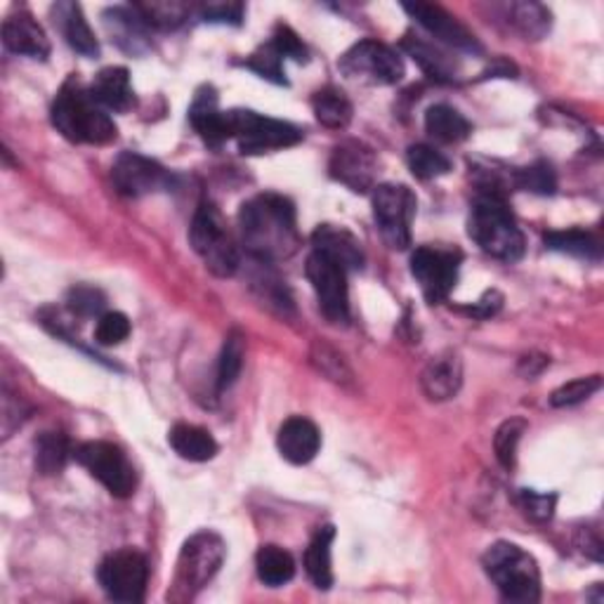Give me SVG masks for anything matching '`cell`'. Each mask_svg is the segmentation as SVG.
Instances as JSON below:
<instances>
[{"label":"cell","mask_w":604,"mask_h":604,"mask_svg":"<svg viewBox=\"0 0 604 604\" xmlns=\"http://www.w3.org/2000/svg\"><path fill=\"white\" fill-rule=\"evenodd\" d=\"M107 305L105 293L95 286H74L67 296L69 312L76 317H95Z\"/></svg>","instance_id":"40"},{"label":"cell","mask_w":604,"mask_h":604,"mask_svg":"<svg viewBox=\"0 0 604 604\" xmlns=\"http://www.w3.org/2000/svg\"><path fill=\"white\" fill-rule=\"evenodd\" d=\"M501 305H503L501 293L488 290V293H484V298L475 307L468 309V312L480 317V319H486V317H494L498 312V309H501Z\"/></svg>","instance_id":"48"},{"label":"cell","mask_w":604,"mask_h":604,"mask_svg":"<svg viewBox=\"0 0 604 604\" xmlns=\"http://www.w3.org/2000/svg\"><path fill=\"white\" fill-rule=\"evenodd\" d=\"M312 249L331 257L345 272L364 267V249L359 239L338 224H319L312 234Z\"/></svg>","instance_id":"17"},{"label":"cell","mask_w":604,"mask_h":604,"mask_svg":"<svg viewBox=\"0 0 604 604\" xmlns=\"http://www.w3.org/2000/svg\"><path fill=\"white\" fill-rule=\"evenodd\" d=\"M312 111H315L317 121L331 130L348 128L352 121V113H354L348 95L338 88H323V90L315 92Z\"/></svg>","instance_id":"30"},{"label":"cell","mask_w":604,"mask_h":604,"mask_svg":"<svg viewBox=\"0 0 604 604\" xmlns=\"http://www.w3.org/2000/svg\"><path fill=\"white\" fill-rule=\"evenodd\" d=\"M426 130L437 142L455 144L470 138L472 125L459 109L449 105H435L426 113Z\"/></svg>","instance_id":"29"},{"label":"cell","mask_w":604,"mask_h":604,"mask_svg":"<svg viewBox=\"0 0 604 604\" xmlns=\"http://www.w3.org/2000/svg\"><path fill=\"white\" fill-rule=\"evenodd\" d=\"M416 194L406 185H378L373 189V218L383 241L392 251L411 246V222L416 218Z\"/></svg>","instance_id":"8"},{"label":"cell","mask_w":604,"mask_h":604,"mask_svg":"<svg viewBox=\"0 0 604 604\" xmlns=\"http://www.w3.org/2000/svg\"><path fill=\"white\" fill-rule=\"evenodd\" d=\"M342 76L369 86H395L404 78V62L389 45L378 41H359L340 57Z\"/></svg>","instance_id":"9"},{"label":"cell","mask_w":604,"mask_h":604,"mask_svg":"<svg viewBox=\"0 0 604 604\" xmlns=\"http://www.w3.org/2000/svg\"><path fill=\"white\" fill-rule=\"evenodd\" d=\"M602 387L600 375H587V378H576L571 383H564L552 392L550 404L558 406V409H564V406H576L585 399H591L595 392Z\"/></svg>","instance_id":"39"},{"label":"cell","mask_w":604,"mask_h":604,"mask_svg":"<svg viewBox=\"0 0 604 604\" xmlns=\"http://www.w3.org/2000/svg\"><path fill=\"white\" fill-rule=\"evenodd\" d=\"M230 128L232 140H237L241 154H265L274 150H286V146L298 144L303 140L300 128L293 123L263 117L249 109H232Z\"/></svg>","instance_id":"7"},{"label":"cell","mask_w":604,"mask_h":604,"mask_svg":"<svg viewBox=\"0 0 604 604\" xmlns=\"http://www.w3.org/2000/svg\"><path fill=\"white\" fill-rule=\"evenodd\" d=\"M329 173L336 183L345 185L350 191L366 194L375 189L378 156H375L369 144L359 140H348L333 150L329 161Z\"/></svg>","instance_id":"15"},{"label":"cell","mask_w":604,"mask_h":604,"mask_svg":"<svg viewBox=\"0 0 604 604\" xmlns=\"http://www.w3.org/2000/svg\"><path fill=\"white\" fill-rule=\"evenodd\" d=\"M406 163H409V171L418 179H435L451 171V161L428 144L409 146V152H406Z\"/></svg>","instance_id":"36"},{"label":"cell","mask_w":604,"mask_h":604,"mask_svg":"<svg viewBox=\"0 0 604 604\" xmlns=\"http://www.w3.org/2000/svg\"><path fill=\"white\" fill-rule=\"evenodd\" d=\"M76 461L100 482L111 496L128 498L135 492V468L128 455L111 442H86L76 451Z\"/></svg>","instance_id":"10"},{"label":"cell","mask_w":604,"mask_h":604,"mask_svg":"<svg viewBox=\"0 0 604 604\" xmlns=\"http://www.w3.org/2000/svg\"><path fill=\"white\" fill-rule=\"evenodd\" d=\"M276 447L279 453L293 465H307L309 461L317 459L321 449V435L312 420L303 416L288 418L279 428V437H276Z\"/></svg>","instance_id":"18"},{"label":"cell","mask_w":604,"mask_h":604,"mask_svg":"<svg viewBox=\"0 0 604 604\" xmlns=\"http://www.w3.org/2000/svg\"><path fill=\"white\" fill-rule=\"evenodd\" d=\"M272 43L276 45V51H279L284 57H290L296 62H307V47L303 45V41L298 39V34L290 26H286V24L276 26L272 34Z\"/></svg>","instance_id":"45"},{"label":"cell","mask_w":604,"mask_h":604,"mask_svg":"<svg viewBox=\"0 0 604 604\" xmlns=\"http://www.w3.org/2000/svg\"><path fill=\"white\" fill-rule=\"evenodd\" d=\"M241 243L265 265L296 255L300 232L296 206L282 194H257L239 210Z\"/></svg>","instance_id":"1"},{"label":"cell","mask_w":604,"mask_h":604,"mask_svg":"<svg viewBox=\"0 0 604 604\" xmlns=\"http://www.w3.org/2000/svg\"><path fill=\"white\" fill-rule=\"evenodd\" d=\"M486 576L498 587L508 602L534 604L541 600V571L534 554L515 543L498 541L482 558Z\"/></svg>","instance_id":"4"},{"label":"cell","mask_w":604,"mask_h":604,"mask_svg":"<svg viewBox=\"0 0 604 604\" xmlns=\"http://www.w3.org/2000/svg\"><path fill=\"white\" fill-rule=\"evenodd\" d=\"M3 43L10 53L31 59H47V55H51V41H47L43 26L29 12L10 14L3 22Z\"/></svg>","instance_id":"20"},{"label":"cell","mask_w":604,"mask_h":604,"mask_svg":"<svg viewBox=\"0 0 604 604\" xmlns=\"http://www.w3.org/2000/svg\"><path fill=\"white\" fill-rule=\"evenodd\" d=\"M257 576L270 587H279L296 576V560L279 546H263L255 554Z\"/></svg>","instance_id":"31"},{"label":"cell","mask_w":604,"mask_h":604,"mask_svg":"<svg viewBox=\"0 0 604 604\" xmlns=\"http://www.w3.org/2000/svg\"><path fill=\"white\" fill-rule=\"evenodd\" d=\"M243 3H208L201 8V18L213 24H234L239 26L243 20Z\"/></svg>","instance_id":"46"},{"label":"cell","mask_w":604,"mask_h":604,"mask_svg":"<svg viewBox=\"0 0 604 604\" xmlns=\"http://www.w3.org/2000/svg\"><path fill=\"white\" fill-rule=\"evenodd\" d=\"M92 100L109 111H130L135 107V92L130 74L123 67H107L95 76L90 86Z\"/></svg>","instance_id":"23"},{"label":"cell","mask_w":604,"mask_h":604,"mask_svg":"<svg viewBox=\"0 0 604 604\" xmlns=\"http://www.w3.org/2000/svg\"><path fill=\"white\" fill-rule=\"evenodd\" d=\"M527 430V420L521 418H510L505 420L503 426L496 430V437H494V449H496V459L503 468H515L517 463V444L521 435H525Z\"/></svg>","instance_id":"37"},{"label":"cell","mask_w":604,"mask_h":604,"mask_svg":"<svg viewBox=\"0 0 604 604\" xmlns=\"http://www.w3.org/2000/svg\"><path fill=\"white\" fill-rule=\"evenodd\" d=\"M404 51L420 64L422 72L439 80V84H453L455 76H459V64H455V59H451L444 51H439V47L426 43L422 39L406 36Z\"/></svg>","instance_id":"28"},{"label":"cell","mask_w":604,"mask_h":604,"mask_svg":"<svg viewBox=\"0 0 604 604\" xmlns=\"http://www.w3.org/2000/svg\"><path fill=\"white\" fill-rule=\"evenodd\" d=\"M404 10L428 31L435 41L463 53H482V45L472 31L453 18L451 12L430 3H404Z\"/></svg>","instance_id":"16"},{"label":"cell","mask_w":604,"mask_h":604,"mask_svg":"<svg viewBox=\"0 0 604 604\" xmlns=\"http://www.w3.org/2000/svg\"><path fill=\"white\" fill-rule=\"evenodd\" d=\"M0 428H3V439H8L26 420V406L20 397L10 395V389H3V406H0Z\"/></svg>","instance_id":"44"},{"label":"cell","mask_w":604,"mask_h":604,"mask_svg":"<svg viewBox=\"0 0 604 604\" xmlns=\"http://www.w3.org/2000/svg\"><path fill=\"white\" fill-rule=\"evenodd\" d=\"M168 442L179 459L191 463H206L216 459L218 442L208 430L199 426H189V422H177L168 432Z\"/></svg>","instance_id":"25"},{"label":"cell","mask_w":604,"mask_h":604,"mask_svg":"<svg viewBox=\"0 0 604 604\" xmlns=\"http://www.w3.org/2000/svg\"><path fill=\"white\" fill-rule=\"evenodd\" d=\"M305 274L312 284L319 309L331 323H348L350 319V290H348V272L342 270L331 257L317 251L307 257Z\"/></svg>","instance_id":"12"},{"label":"cell","mask_w":604,"mask_h":604,"mask_svg":"<svg viewBox=\"0 0 604 604\" xmlns=\"http://www.w3.org/2000/svg\"><path fill=\"white\" fill-rule=\"evenodd\" d=\"M111 179L117 189L123 196H130V199H140V196L156 191H168L175 183L173 175L161 163L135 152H125L113 161Z\"/></svg>","instance_id":"13"},{"label":"cell","mask_w":604,"mask_h":604,"mask_svg":"<svg viewBox=\"0 0 604 604\" xmlns=\"http://www.w3.org/2000/svg\"><path fill=\"white\" fill-rule=\"evenodd\" d=\"M53 20L59 26L62 36L74 47L78 55L97 57L100 55V43H97L92 29L86 20L84 10L78 3H57L53 6Z\"/></svg>","instance_id":"24"},{"label":"cell","mask_w":604,"mask_h":604,"mask_svg":"<svg viewBox=\"0 0 604 604\" xmlns=\"http://www.w3.org/2000/svg\"><path fill=\"white\" fill-rule=\"evenodd\" d=\"M420 385L428 399L432 402H447L459 395V389L463 385V364L459 354L447 352L435 356L426 366V371H422Z\"/></svg>","instance_id":"21"},{"label":"cell","mask_w":604,"mask_h":604,"mask_svg":"<svg viewBox=\"0 0 604 604\" xmlns=\"http://www.w3.org/2000/svg\"><path fill=\"white\" fill-rule=\"evenodd\" d=\"M189 121L208 146H222L227 140H232L230 113L220 111L218 95L213 92V88H206L196 95L189 109Z\"/></svg>","instance_id":"19"},{"label":"cell","mask_w":604,"mask_h":604,"mask_svg":"<svg viewBox=\"0 0 604 604\" xmlns=\"http://www.w3.org/2000/svg\"><path fill=\"white\" fill-rule=\"evenodd\" d=\"M105 26L111 34V41L117 43L121 51L130 55H140L150 47V41H146V26L142 22L135 8H109L105 14Z\"/></svg>","instance_id":"22"},{"label":"cell","mask_w":604,"mask_h":604,"mask_svg":"<svg viewBox=\"0 0 604 604\" xmlns=\"http://www.w3.org/2000/svg\"><path fill=\"white\" fill-rule=\"evenodd\" d=\"M189 241L204 260V265L210 274L227 279V276H234L239 270V251L232 234L227 232V224L220 216V210L204 201L196 208L191 227H189Z\"/></svg>","instance_id":"6"},{"label":"cell","mask_w":604,"mask_h":604,"mask_svg":"<svg viewBox=\"0 0 604 604\" xmlns=\"http://www.w3.org/2000/svg\"><path fill=\"white\" fill-rule=\"evenodd\" d=\"M503 18L525 41H541L552 24V14L541 3L503 6Z\"/></svg>","instance_id":"27"},{"label":"cell","mask_w":604,"mask_h":604,"mask_svg":"<svg viewBox=\"0 0 604 604\" xmlns=\"http://www.w3.org/2000/svg\"><path fill=\"white\" fill-rule=\"evenodd\" d=\"M546 246L564 255H574L581 260L597 263L602 257V243L597 237L583 230H567V232H550L546 234Z\"/></svg>","instance_id":"33"},{"label":"cell","mask_w":604,"mask_h":604,"mask_svg":"<svg viewBox=\"0 0 604 604\" xmlns=\"http://www.w3.org/2000/svg\"><path fill=\"white\" fill-rule=\"evenodd\" d=\"M243 356H246V338H243L241 331H230L224 338L220 364H218V389L220 392L230 389L237 383L239 373L243 369Z\"/></svg>","instance_id":"35"},{"label":"cell","mask_w":604,"mask_h":604,"mask_svg":"<svg viewBox=\"0 0 604 604\" xmlns=\"http://www.w3.org/2000/svg\"><path fill=\"white\" fill-rule=\"evenodd\" d=\"M227 558V546L216 531H199L179 550L175 576L168 591L171 602H189L213 581Z\"/></svg>","instance_id":"5"},{"label":"cell","mask_w":604,"mask_h":604,"mask_svg":"<svg viewBox=\"0 0 604 604\" xmlns=\"http://www.w3.org/2000/svg\"><path fill=\"white\" fill-rule=\"evenodd\" d=\"M515 183L521 189L534 191V194H543V196L552 194L554 187H558V183H554V173L550 168V163H546V161H538L525 171H517Z\"/></svg>","instance_id":"41"},{"label":"cell","mask_w":604,"mask_h":604,"mask_svg":"<svg viewBox=\"0 0 604 604\" xmlns=\"http://www.w3.org/2000/svg\"><path fill=\"white\" fill-rule=\"evenodd\" d=\"M517 503L521 513H525L534 521H548L554 515V505H558V496L554 494H538L531 488H521Z\"/></svg>","instance_id":"43"},{"label":"cell","mask_w":604,"mask_h":604,"mask_svg":"<svg viewBox=\"0 0 604 604\" xmlns=\"http://www.w3.org/2000/svg\"><path fill=\"white\" fill-rule=\"evenodd\" d=\"M468 234L477 246L503 263H517L525 255V234L517 227L513 210L501 191H482L472 204Z\"/></svg>","instance_id":"2"},{"label":"cell","mask_w":604,"mask_h":604,"mask_svg":"<svg viewBox=\"0 0 604 604\" xmlns=\"http://www.w3.org/2000/svg\"><path fill=\"white\" fill-rule=\"evenodd\" d=\"M579 548L585 552V554H591L593 560H602V538H600V529L595 527H585L579 531Z\"/></svg>","instance_id":"47"},{"label":"cell","mask_w":604,"mask_h":604,"mask_svg":"<svg viewBox=\"0 0 604 604\" xmlns=\"http://www.w3.org/2000/svg\"><path fill=\"white\" fill-rule=\"evenodd\" d=\"M53 125L59 133L78 144H109L117 140V123L109 119L105 107L92 100L90 90L76 80L64 84L53 105Z\"/></svg>","instance_id":"3"},{"label":"cell","mask_w":604,"mask_h":604,"mask_svg":"<svg viewBox=\"0 0 604 604\" xmlns=\"http://www.w3.org/2000/svg\"><path fill=\"white\" fill-rule=\"evenodd\" d=\"M97 579H100V585L111 600L138 604L146 593L150 564H146V558L140 550L123 548L107 554L100 569H97Z\"/></svg>","instance_id":"11"},{"label":"cell","mask_w":604,"mask_h":604,"mask_svg":"<svg viewBox=\"0 0 604 604\" xmlns=\"http://www.w3.org/2000/svg\"><path fill=\"white\" fill-rule=\"evenodd\" d=\"M133 8L146 26L161 31H173L183 26L191 12L187 3H177V0H152V3H138Z\"/></svg>","instance_id":"34"},{"label":"cell","mask_w":604,"mask_h":604,"mask_svg":"<svg viewBox=\"0 0 604 604\" xmlns=\"http://www.w3.org/2000/svg\"><path fill=\"white\" fill-rule=\"evenodd\" d=\"M336 538V529L329 527H319L317 534L309 541V548L305 550V569L307 576L312 579V583L321 591H329L333 585V560H331V546Z\"/></svg>","instance_id":"26"},{"label":"cell","mask_w":604,"mask_h":604,"mask_svg":"<svg viewBox=\"0 0 604 604\" xmlns=\"http://www.w3.org/2000/svg\"><path fill=\"white\" fill-rule=\"evenodd\" d=\"M130 336V321L123 312H107L97 321L95 329V342L102 348L121 345V342Z\"/></svg>","instance_id":"42"},{"label":"cell","mask_w":604,"mask_h":604,"mask_svg":"<svg viewBox=\"0 0 604 604\" xmlns=\"http://www.w3.org/2000/svg\"><path fill=\"white\" fill-rule=\"evenodd\" d=\"M284 55L276 51V45L270 41L265 45H260L257 51L246 59V67L251 72H255L257 76H263L267 80H272V84H279V86H286V78H284Z\"/></svg>","instance_id":"38"},{"label":"cell","mask_w":604,"mask_h":604,"mask_svg":"<svg viewBox=\"0 0 604 604\" xmlns=\"http://www.w3.org/2000/svg\"><path fill=\"white\" fill-rule=\"evenodd\" d=\"M459 263L461 257L451 251L418 249L414 253L411 274L430 305H439L449 298V293L459 282Z\"/></svg>","instance_id":"14"},{"label":"cell","mask_w":604,"mask_h":604,"mask_svg":"<svg viewBox=\"0 0 604 604\" xmlns=\"http://www.w3.org/2000/svg\"><path fill=\"white\" fill-rule=\"evenodd\" d=\"M72 455V447L67 435L62 432H43L36 439V470L45 477L59 475V472L67 468Z\"/></svg>","instance_id":"32"}]
</instances>
